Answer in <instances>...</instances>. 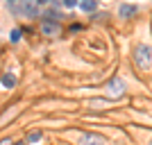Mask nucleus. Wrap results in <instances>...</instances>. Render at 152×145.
<instances>
[{
  "mask_svg": "<svg viewBox=\"0 0 152 145\" xmlns=\"http://www.w3.org/2000/svg\"><path fill=\"white\" fill-rule=\"evenodd\" d=\"M123 91H125V84H123V79H118V77H111L109 79V93L114 95H123Z\"/></svg>",
  "mask_w": 152,
  "mask_h": 145,
  "instance_id": "obj_4",
  "label": "nucleus"
},
{
  "mask_svg": "<svg viewBox=\"0 0 152 145\" xmlns=\"http://www.w3.org/2000/svg\"><path fill=\"white\" fill-rule=\"evenodd\" d=\"M14 145H25V143H14Z\"/></svg>",
  "mask_w": 152,
  "mask_h": 145,
  "instance_id": "obj_13",
  "label": "nucleus"
},
{
  "mask_svg": "<svg viewBox=\"0 0 152 145\" xmlns=\"http://www.w3.org/2000/svg\"><path fill=\"white\" fill-rule=\"evenodd\" d=\"M9 9L12 12H23L25 16H37L39 14V5L37 2H9Z\"/></svg>",
  "mask_w": 152,
  "mask_h": 145,
  "instance_id": "obj_2",
  "label": "nucleus"
},
{
  "mask_svg": "<svg viewBox=\"0 0 152 145\" xmlns=\"http://www.w3.org/2000/svg\"><path fill=\"white\" fill-rule=\"evenodd\" d=\"M80 7H82L84 12H93V9H95L98 5H95V0H86V2H82Z\"/></svg>",
  "mask_w": 152,
  "mask_h": 145,
  "instance_id": "obj_9",
  "label": "nucleus"
},
{
  "mask_svg": "<svg viewBox=\"0 0 152 145\" xmlns=\"http://www.w3.org/2000/svg\"><path fill=\"white\" fill-rule=\"evenodd\" d=\"M41 136H43V134L39 132V129H34V132L27 136V143H37V141H41Z\"/></svg>",
  "mask_w": 152,
  "mask_h": 145,
  "instance_id": "obj_8",
  "label": "nucleus"
},
{
  "mask_svg": "<svg viewBox=\"0 0 152 145\" xmlns=\"http://www.w3.org/2000/svg\"><path fill=\"white\" fill-rule=\"evenodd\" d=\"M41 30H43V34H55V32L59 30V25H57V23H50V20H43Z\"/></svg>",
  "mask_w": 152,
  "mask_h": 145,
  "instance_id": "obj_6",
  "label": "nucleus"
},
{
  "mask_svg": "<svg viewBox=\"0 0 152 145\" xmlns=\"http://www.w3.org/2000/svg\"><path fill=\"white\" fill-rule=\"evenodd\" d=\"M0 145H12V143H9V141L5 138V141H0Z\"/></svg>",
  "mask_w": 152,
  "mask_h": 145,
  "instance_id": "obj_12",
  "label": "nucleus"
},
{
  "mask_svg": "<svg viewBox=\"0 0 152 145\" xmlns=\"http://www.w3.org/2000/svg\"><path fill=\"white\" fill-rule=\"evenodd\" d=\"M134 61L139 68H150L152 66V48L145 43H139L136 50H134Z\"/></svg>",
  "mask_w": 152,
  "mask_h": 145,
  "instance_id": "obj_1",
  "label": "nucleus"
},
{
  "mask_svg": "<svg viewBox=\"0 0 152 145\" xmlns=\"http://www.w3.org/2000/svg\"><path fill=\"white\" fill-rule=\"evenodd\" d=\"M150 145H152V141H150Z\"/></svg>",
  "mask_w": 152,
  "mask_h": 145,
  "instance_id": "obj_14",
  "label": "nucleus"
},
{
  "mask_svg": "<svg viewBox=\"0 0 152 145\" xmlns=\"http://www.w3.org/2000/svg\"><path fill=\"white\" fill-rule=\"evenodd\" d=\"M12 41L16 43V41H20V30H14L12 32Z\"/></svg>",
  "mask_w": 152,
  "mask_h": 145,
  "instance_id": "obj_10",
  "label": "nucleus"
},
{
  "mask_svg": "<svg viewBox=\"0 0 152 145\" xmlns=\"http://www.w3.org/2000/svg\"><path fill=\"white\" fill-rule=\"evenodd\" d=\"M136 12H139V7H136V5H121V9H118L121 18H129V16H136Z\"/></svg>",
  "mask_w": 152,
  "mask_h": 145,
  "instance_id": "obj_5",
  "label": "nucleus"
},
{
  "mask_svg": "<svg viewBox=\"0 0 152 145\" xmlns=\"http://www.w3.org/2000/svg\"><path fill=\"white\" fill-rule=\"evenodd\" d=\"M2 86L5 88H14L16 86V77H14L12 73H5V75H2Z\"/></svg>",
  "mask_w": 152,
  "mask_h": 145,
  "instance_id": "obj_7",
  "label": "nucleus"
},
{
  "mask_svg": "<svg viewBox=\"0 0 152 145\" xmlns=\"http://www.w3.org/2000/svg\"><path fill=\"white\" fill-rule=\"evenodd\" d=\"M80 145H104V138L98 134H82L80 136Z\"/></svg>",
  "mask_w": 152,
  "mask_h": 145,
  "instance_id": "obj_3",
  "label": "nucleus"
},
{
  "mask_svg": "<svg viewBox=\"0 0 152 145\" xmlns=\"http://www.w3.org/2000/svg\"><path fill=\"white\" fill-rule=\"evenodd\" d=\"M64 5H66V7H75L77 0H64Z\"/></svg>",
  "mask_w": 152,
  "mask_h": 145,
  "instance_id": "obj_11",
  "label": "nucleus"
}]
</instances>
